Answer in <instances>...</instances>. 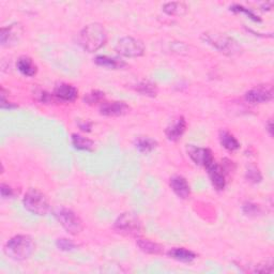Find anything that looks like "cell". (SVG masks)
Segmentation results:
<instances>
[{"label":"cell","instance_id":"6da1fadb","mask_svg":"<svg viewBox=\"0 0 274 274\" xmlns=\"http://www.w3.org/2000/svg\"><path fill=\"white\" fill-rule=\"evenodd\" d=\"M107 41V32L101 24H90L78 35V44L88 53L97 52Z\"/></svg>","mask_w":274,"mask_h":274},{"label":"cell","instance_id":"7a4b0ae2","mask_svg":"<svg viewBox=\"0 0 274 274\" xmlns=\"http://www.w3.org/2000/svg\"><path fill=\"white\" fill-rule=\"evenodd\" d=\"M36 244L31 237L18 235L11 238L4 247L5 254L13 260H26L33 254Z\"/></svg>","mask_w":274,"mask_h":274},{"label":"cell","instance_id":"3957f363","mask_svg":"<svg viewBox=\"0 0 274 274\" xmlns=\"http://www.w3.org/2000/svg\"><path fill=\"white\" fill-rule=\"evenodd\" d=\"M203 39L205 42L210 44L214 48H217L219 52L225 55L234 56L241 53V47H240L237 41L224 35V33L206 32L203 35Z\"/></svg>","mask_w":274,"mask_h":274},{"label":"cell","instance_id":"277c9868","mask_svg":"<svg viewBox=\"0 0 274 274\" xmlns=\"http://www.w3.org/2000/svg\"><path fill=\"white\" fill-rule=\"evenodd\" d=\"M25 209L36 215H46L51 210L47 197L39 190L30 189L23 198Z\"/></svg>","mask_w":274,"mask_h":274},{"label":"cell","instance_id":"5b68a950","mask_svg":"<svg viewBox=\"0 0 274 274\" xmlns=\"http://www.w3.org/2000/svg\"><path fill=\"white\" fill-rule=\"evenodd\" d=\"M54 215L56 220L59 222L60 225L69 232L70 235H78L84 229L82 222L79 219L78 215L73 212L72 210L64 208V207H59L54 211Z\"/></svg>","mask_w":274,"mask_h":274},{"label":"cell","instance_id":"8992f818","mask_svg":"<svg viewBox=\"0 0 274 274\" xmlns=\"http://www.w3.org/2000/svg\"><path fill=\"white\" fill-rule=\"evenodd\" d=\"M115 230L124 236L138 237L142 234V222L137 215L127 212L122 213L114 224Z\"/></svg>","mask_w":274,"mask_h":274},{"label":"cell","instance_id":"52a82bcc","mask_svg":"<svg viewBox=\"0 0 274 274\" xmlns=\"http://www.w3.org/2000/svg\"><path fill=\"white\" fill-rule=\"evenodd\" d=\"M115 49L120 56L128 58H136L144 55L145 44L143 43V41H140L136 38L124 37L118 41Z\"/></svg>","mask_w":274,"mask_h":274},{"label":"cell","instance_id":"ba28073f","mask_svg":"<svg viewBox=\"0 0 274 274\" xmlns=\"http://www.w3.org/2000/svg\"><path fill=\"white\" fill-rule=\"evenodd\" d=\"M188 154L196 165L203 166L206 169L215 162L212 151L207 148L190 145L188 147Z\"/></svg>","mask_w":274,"mask_h":274},{"label":"cell","instance_id":"9c48e42d","mask_svg":"<svg viewBox=\"0 0 274 274\" xmlns=\"http://www.w3.org/2000/svg\"><path fill=\"white\" fill-rule=\"evenodd\" d=\"M24 33V28L21 24L14 23L10 26L3 27L0 31V42L3 46H13L20 42Z\"/></svg>","mask_w":274,"mask_h":274},{"label":"cell","instance_id":"30bf717a","mask_svg":"<svg viewBox=\"0 0 274 274\" xmlns=\"http://www.w3.org/2000/svg\"><path fill=\"white\" fill-rule=\"evenodd\" d=\"M273 98L272 87L268 86H257L245 94V100L253 104L267 103Z\"/></svg>","mask_w":274,"mask_h":274},{"label":"cell","instance_id":"8fae6325","mask_svg":"<svg viewBox=\"0 0 274 274\" xmlns=\"http://www.w3.org/2000/svg\"><path fill=\"white\" fill-rule=\"evenodd\" d=\"M207 170H208V175L214 189L218 191L224 190V188H225L226 186L225 168H224L220 164H218L217 162H214L211 166H209V167L207 168Z\"/></svg>","mask_w":274,"mask_h":274},{"label":"cell","instance_id":"7c38bea8","mask_svg":"<svg viewBox=\"0 0 274 274\" xmlns=\"http://www.w3.org/2000/svg\"><path fill=\"white\" fill-rule=\"evenodd\" d=\"M130 111V107L124 102H103L100 106V113L109 117H119L126 115Z\"/></svg>","mask_w":274,"mask_h":274},{"label":"cell","instance_id":"4fadbf2b","mask_svg":"<svg viewBox=\"0 0 274 274\" xmlns=\"http://www.w3.org/2000/svg\"><path fill=\"white\" fill-rule=\"evenodd\" d=\"M53 96L58 101L73 102L78 97V90L72 85L62 82V84H59L55 87Z\"/></svg>","mask_w":274,"mask_h":274},{"label":"cell","instance_id":"5bb4252c","mask_svg":"<svg viewBox=\"0 0 274 274\" xmlns=\"http://www.w3.org/2000/svg\"><path fill=\"white\" fill-rule=\"evenodd\" d=\"M187 129V121L184 117H178L171 120L169 126L166 128L165 134L171 142H178V140L185 134Z\"/></svg>","mask_w":274,"mask_h":274},{"label":"cell","instance_id":"9a60e30c","mask_svg":"<svg viewBox=\"0 0 274 274\" xmlns=\"http://www.w3.org/2000/svg\"><path fill=\"white\" fill-rule=\"evenodd\" d=\"M170 188L179 198L187 199L191 194L190 185L186 178L182 176H175L170 179Z\"/></svg>","mask_w":274,"mask_h":274},{"label":"cell","instance_id":"2e32d148","mask_svg":"<svg viewBox=\"0 0 274 274\" xmlns=\"http://www.w3.org/2000/svg\"><path fill=\"white\" fill-rule=\"evenodd\" d=\"M16 66H18V70L25 76H35L38 72L37 64L32 61L31 58L26 56L20 58L18 63H16Z\"/></svg>","mask_w":274,"mask_h":274},{"label":"cell","instance_id":"e0dca14e","mask_svg":"<svg viewBox=\"0 0 274 274\" xmlns=\"http://www.w3.org/2000/svg\"><path fill=\"white\" fill-rule=\"evenodd\" d=\"M170 258L181 261V262H191L196 258V254L192 251L187 250L185 247H173L168 252Z\"/></svg>","mask_w":274,"mask_h":274},{"label":"cell","instance_id":"ac0fdd59","mask_svg":"<svg viewBox=\"0 0 274 274\" xmlns=\"http://www.w3.org/2000/svg\"><path fill=\"white\" fill-rule=\"evenodd\" d=\"M95 62L100 66H104V68L113 69V70L122 69L123 66L126 65V62L122 61L121 59H118V58L109 57V56H98V57H96Z\"/></svg>","mask_w":274,"mask_h":274},{"label":"cell","instance_id":"d6986e66","mask_svg":"<svg viewBox=\"0 0 274 274\" xmlns=\"http://www.w3.org/2000/svg\"><path fill=\"white\" fill-rule=\"evenodd\" d=\"M220 143L223 148H225L228 151H236L240 148V143L238 139L229 133L228 131H221L220 132Z\"/></svg>","mask_w":274,"mask_h":274},{"label":"cell","instance_id":"ffe728a7","mask_svg":"<svg viewBox=\"0 0 274 274\" xmlns=\"http://www.w3.org/2000/svg\"><path fill=\"white\" fill-rule=\"evenodd\" d=\"M137 245L143 252L151 255H160L163 253V247L156 242L151 241L149 239H138Z\"/></svg>","mask_w":274,"mask_h":274},{"label":"cell","instance_id":"44dd1931","mask_svg":"<svg viewBox=\"0 0 274 274\" xmlns=\"http://www.w3.org/2000/svg\"><path fill=\"white\" fill-rule=\"evenodd\" d=\"M71 142L73 147L77 149V150H84V151H93L95 144L91 139L81 136L79 134H72Z\"/></svg>","mask_w":274,"mask_h":274},{"label":"cell","instance_id":"7402d4cb","mask_svg":"<svg viewBox=\"0 0 274 274\" xmlns=\"http://www.w3.org/2000/svg\"><path fill=\"white\" fill-rule=\"evenodd\" d=\"M163 11L170 16H182L188 11V7L184 3H168L163 7Z\"/></svg>","mask_w":274,"mask_h":274},{"label":"cell","instance_id":"603a6c76","mask_svg":"<svg viewBox=\"0 0 274 274\" xmlns=\"http://www.w3.org/2000/svg\"><path fill=\"white\" fill-rule=\"evenodd\" d=\"M157 143L150 137H138L135 142V147L139 152L149 153L156 148Z\"/></svg>","mask_w":274,"mask_h":274},{"label":"cell","instance_id":"cb8c5ba5","mask_svg":"<svg viewBox=\"0 0 274 274\" xmlns=\"http://www.w3.org/2000/svg\"><path fill=\"white\" fill-rule=\"evenodd\" d=\"M136 90L143 96H148V97H155L157 94L156 85L149 80L140 81L136 87Z\"/></svg>","mask_w":274,"mask_h":274},{"label":"cell","instance_id":"d4e9b609","mask_svg":"<svg viewBox=\"0 0 274 274\" xmlns=\"http://www.w3.org/2000/svg\"><path fill=\"white\" fill-rule=\"evenodd\" d=\"M103 100H104V94L102 93V91H98V90L91 91V93L87 94L84 98V101L90 105L97 104V103H103Z\"/></svg>","mask_w":274,"mask_h":274},{"label":"cell","instance_id":"484cf974","mask_svg":"<svg viewBox=\"0 0 274 274\" xmlns=\"http://www.w3.org/2000/svg\"><path fill=\"white\" fill-rule=\"evenodd\" d=\"M56 244H57V247L61 251H71V250H73V248L76 247L75 243H74L72 240L66 239V238L58 239Z\"/></svg>","mask_w":274,"mask_h":274},{"label":"cell","instance_id":"4316f807","mask_svg":"<svg viewBox=\"0 0 274 274\" xmlns=\"http://www.w3.org/2000/svg\"><path fill=\"white\" fill-rule=\"evenodd\" d=\"M230 10L231 11H234V12H242V13H244V14H246L247 16H248V18H250V19H252L253 21H256V22H260V19L258 18V16H257L253 11H251V10H248V9H246V8H244V7H242V6H239V5H236V6H234V7H232V8H230Z\"/></svg>","mask_w":274,"mask_h":274},{"label":"cell","instance_id":"83f0119b","mask_svg":"<svg viewBox=\"0 0 274 274\" xmlns=\"http://www.w3.org/2000/svg\"><path fill=\"white\" fill-rule=\"evenodd\" d=\"M243 212L250 217H256V215L260 214V208L257 205L248 203L243 206Z\"/></svg>","mask_w":274,"mask_h":274},{"label":"cell","instance_id":"f1b7e54d","mask_svg":"<svg viewBox=\"0 0 274 274\" xmlns=\"http://www.w3.org/2000/svg\"><path fill=\"white\" fill-rule=\"evenodd\" d=\"M246 178L251 182H253V184H257V182H259L261 180V175L258 169L255 167H251L248 168L246 172Z\"/></svg>","mask_w":274,"mask_h":274},{"label":"cell","instance_id":"f546056e","mask_svg":"<svg viewBox=\"0 0 274 274\" xmlns=\"http://www.w3.org/2000/svg\"><path fill=\"white\" fill-rule=\"evenodd\" d=\"M0 192H2V196L4 198H10V197H12L14 195L13 189L8 186V185H5V184H3L2 187H0Z\"/></svg>","mask_w":274,"mask_h":274},{"label":"cell","instance_id":"4dcf8cb0","mask_svg":"<svg viewBox=\"0 0 274 274\" xmlns=\"http://www.w3.org/2000/svg\"><path fill=\"white\" fill-rule=\"evenodd\" d=\"M79 128L82 130V131H85V132H90L91 131V123L90 122H84V123H80L79 124Z\"/></svg>","mask_w":274,"mask_h":274},{"label":"cell","instance_id":"1f68e13d","mask_svg":"<svg viewBox=\"0 0 274 274\" xmlns=\"http://www.w3.org/2000/svg\"><path fill=\"white\" fill-rule=\"evenodd\" d=\"M267 130L269 132V134L272 136L273 135V123H272V120L268 121V123H267Z\"/></svg>","mask_w":274,"mask_h":274}]
</instances>
